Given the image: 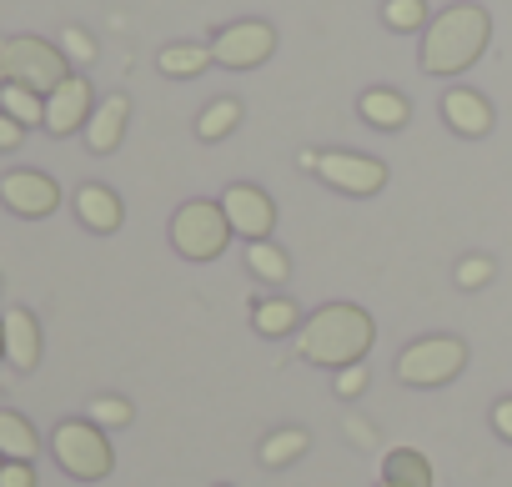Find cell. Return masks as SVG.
I'll list each match as a JSON object with an SVG mask.
<instances>
[{"instance_id": "9", "label": "cell", "mask_w": 512, "mask_h": 487, "mask_svg": "<svg viewBox=\"0 0 512 487\" xmlns=\"http://www.w3.org/2000/svg\"><path fill=\"white\" fill-rule=\"evenodd\" d=\"M317 176L342 196H377L387 186V166L362 151H317Z\"/></svg>"}, {"instance_id": "11", "label": "cell", "mask_w": 512, "mask_h": 487, "mask_svg": "<svg viewBox=\"0 0 512 487\" xmlns=\"http://www.w3.org/2000/svg\"><path fill=\"white\" fill-rule=\"evenodd\" d=\"M91 111H96V101H91V81L71 71V76L46 96V131H51V136H76V131H86Z\"/></svg>"}, {"instance_id": "14", "label": "cell", "mask_w": 512, "mask_h": 487, "mask_svg": "<svg viewBox=\"0 0 512 487\" xmlns=\"http://www.w3.org/2000/svg\"><path fill=\"white\" fill-rule=\"evenodd\" d=\"M126 121H131V101H126L121 91H111L106 101H96V111H91V121H86V146H91V156H111V151L121 146V136H126Z\"/></svg>"}, {"instance_id": "17", "label": "cell", "mask_w": 512, "mask_h": 487, "mask_svg": "<svg viewBox=\"0 0 512 487\" xmlns=\"http://www.w3.org/2000/svg\"><path fill=\"white\" fill-rule=\"evenodd\" d=\"M0 457L6 462H36L41 457V437L31 427V417L0 407Z\"/></svg>"}, {"instance_id": "29", "label": "cell", "mask_w": 512, "mask_h": 487, "mask_svg": "<svg viewBox=\"0 0 512 487\" xmlns=\"http://www.w3.org/2000/svg\"><path fill=\"white\" fill-rule=\"evenodd\" d=\"M367 382H372L367 362H352V367H342V372L332 377V392H337V397H362V392H367Z\"/></svg>"}, {"instance_id": "1", "label": "cell", "mask_w": 512, "mask_h": 487, "mask_svg": "<svg viewBox=\"0 0 512 487\" xmlns=\"http://www.w3.org/2000/svg\"><path fill=\"white\" fill-rule=\"evenodd\" d=\"M372 342H377V322H372L367 307H357V302H327V307H317V312L302 322V332H297V357L312 362V367L342 372V367L362 362V357L372 352Z\"/></svg>"}, {"instance_id": "27", "label": "cell", "mask_w": 512, "mask_h": 487, "mask_svg": "<svg viewBox=\"0 0 512 487\" xmlns=\"http://www.w3.org/2000/svg\"><path fill=\"white\" fill-rule=\"evenodd\" d=\"M61 51H66V61H76V66H91V61H96V41H91L81 26H66V31H61Z\"/></svg>"}, {"instance_id": "18", "label": "cell", "mask_w": 512, "mask_h": 487, "mask_svg": "<svg viewBox=\"0 0 512 487\" xmlns=\"http://www.w3.org/2000/svg\"><path fill=\"white\" fill-rule=\"evenodd\" d=\"M206 66H216V61H211V46H201V41H176V46L156 51V71H161V76H171V81L201 76Z\"/></svg>"}, {"instance_id": "2", "label": "cell", "mask_w": 512, "mask_h": 487, "mask_svg": "<svg viewBox=\"0 0 512 487\" xmlns=\"http://www.w3.org/2000/svg\"><path fill=\"white\" fill-rule=\"evenodd\" d=\"M492 41V16L472 0L437 11V21H427L422 31V71L427 76H462Z\"/></svg>"}, {"instance_id": "23", "label": "cell", "mask_w": 512, "mask_h": 487, "mask_svg": "<svg viewBox=\"0 0 512 487\" xmlns=\"http://www.w3.org/2000/svg\"><path fill=\"white\" fill-rule=\"evenodd\" d=\"M236 126H241V101H231V96L211 101V106L196 116V136H201V141H221V136H231Z\"/></svg>"}, {"instance_id": "24", "label": "cell", "mask_w": 512, "mask_h": 487, "mask_svg": "<svg viewBox=\"0 0 512 487\" xmlns=\"http://www.w3.org/2000/svg\"><path fill=\"white\" fill-rule=\"evenodd\" d=\"M307 447H312V437H307L302 427H282V432H272V437L262 442V462H267V467H292Z\"/></svg>"}, {"instance_id": "26", "label": "cell", "mask_w": 512, "mask_h": 487, "mask_svg": "<svg viewBox=\"0 0 512 487\" xmlns=\"http://www.w3.org/2000/svg\"><path fill=\"white\" fill-rule=\"evenodd\" d=\"M382 21L392 31H427V0H387Z\"/></svg>"}, {"instance_id": "20", "label": "cell", "mask_w": 512, "mask_h": 487, "mask_svg": "<svg viewBox=\"0 0 512 487\" xmlns=\"http://www.w3.org/2000/svg\"><path fill=\"white\" fill-rule=\"evenodd\" d=\"M251 327H256V337H287V332H302V312L287 297H267L251 307Z\"/></svg>"}, {"instance_id": "15", "label": "cell", "mask_w": 512, "mask_h": 487, "mask_svg": "<svg viewBox=\"0 0 512 487\" xmlns=\"http://www.w3.org/2000/svg\"><path fill=\"white\" fill-rule=\"evenodd\" d=\"M442 121L457 131V136H487L492 131V106L487 96H477L472 86H452L442 96Z\"/></svg>"}, {"instance_id": "3", "label": "cell", "mask_w": 512, "mask_h": 487, "mask_svg": "<svg viewBox=\"0 0 512 487\" xmlns=\"http://www.w3.org/2000/svg\"><path fill=\"white\" fill-rule=\"evenodd\" d=\"M71 76V61L61 46L41 36H6L0 41V86H26L36 96H51Z\"/></svg>"}, {"instance_id": "22", "label": "cell", "mask_w": 512, "mask_h": 487, "mask_svg": "<svg viewBox=\"0 0 512 487\" xmlns=\"http://www.w3.org/2000/svg\"><path fill=\"white\" fill-rule=\"evenodd\" d=\"M0 111H6L11 121H21L26 131L31 126H46V96H36L26 86H0Z\"/></svg>"}, {"instance_id": "35", "label": "cell", "mask_w": 512, "mask_h": 487, "mask_svg": "<svg viewBox=\"0 0 512 487\" xmlns=\"http://www.w3.org/2000/svg\"><path fill=\"white\" fill-rule=\"evenodd\" d=\"M377 487H392V482H377Z\"/></svg>"}, {"instance_id": "6", "label": "cell", "mask_w": 512, "mask_h": 487, "mask_svg": "<svg viewBox=\"0 0 512 487\" xmlns=\"http://www.w3.org/2000/svg\"><path fill=\"white\" fill-rule=\"evenodd\" d=\"M467 367V342L457 337H417L397 352V382L407 387H447Z\"/></svg>"}, {"instance_id": "34", "label": "cell", "mask_w": 512, "mask_h": 487, "mask_svg": "<svg viewBox=\"0 0 512 487\" xmlns=\"http://www.w3.org/2000/svg\"><path fill=\"white\" fill-rule=\"evenodd\" d=\"M0 362H6V327H0Z\"/></svg>"}, {"instance_id": "10", "label": "cell", "mask_w": 512, "mask_h": 487, "mask_svg": "<svg viewBox=\"0 0 512 487\" xmlns=\"http://www.w3.org/2000/svg\"><path fill=\"white\" fill-rule=\"evenodd\" d=\"M221 211L231 221V236H246V241H267L272 226H277V201L262 186H251V181L226 186L221 191Z\"/></svg>"}, {"instance_id": "32", "label": "cell", "mask_w": 512, "mask_h": 487, "mask_svg": "<svg viewBox=\"0 0 512 487\" xmlns=\"http://www.w3.org/2000/svg\"><path fill=\"white\" fill-rule=\"evenodd\" d=\"M492 432H497L502 442H512V397H502V402L492 407Z\"/></svg>"}, {"instance_id": "36", "label": "cell", "mask_w": 512, "mask_h": 487, "mask_svg": "<svg viewBox=\"0 0 512 487\" xmlns=\"http://www.w3.org/2000/svg\"><path fill=\"white\" fill-rule=\"evenodd\" d=\"M0 467H6V457H0Z\"/></svg>"}, {"instance_id": "25", "label": "cell", "mask_w": 512, "mask_h": 487, "mask_svg": "<svg viewBox=\"0 0 512 487\" xmlns=\"http://www.w3.org/2000/svg\"><path fill=\"white\" fill-rule=\"evenodd\" d=\"M86 417L101 427V432H121V427H131V417H136V407L126 402V397H91V407H86Z\"/></svg>"}, {"instance_id": "31", "label": "cell", "mask_w": 512, "mask_h": 487, "mask_svg": "<svg viewBox=\"0 0 512 487\" xmlns=\"http://www.w3.org/2000/svg\"><path fill=\"white\" fill-rule=\"evenodd\" d=\"M21 141H26V126H21V121H11L6 111H0V151H16Z\"/></svg>"}, {"instance_id": "30", "label": "cell", "mask_w": 512, "mask_h": 487, "mask_svg": "<svg viewBox=\"0 0 512 487\" xmlns=\"http://www.w3.org/2000/svg\"><path fill=\"white\" fill-rule=\"evenodd\" d=\"M0 487H36V467L31 462H6L0 467Z\"/></svg>"}, {"instance_id": "28", "label": "cell", "mask_w": 512, "mask_h": 487, "mask_svg": "<svg viewBox=\"0 0 512 487\" xmlns=\"http://www.w3.org/2000/svg\"><path fill=\"white\" fill-rule=\"evenodd\" d=\"M492 282V262L487 257H462L457 262V287L462 292H477V287H487Z\"/></svg>"}, {"instance_id": "19", "label": "cell", "mask_w": 512, "mask_h": 487, "mask_svg": "<svg viewBox=\"0 0 512 487\" xmlns=\"http://www.w3.org/2000/svg\"><path fill=\"white\" fill-rule=\"evenodd\" d=\"M382 482L392 487H432V462L417 447H397L382 457Z\"/></svg>"}, {"instance_id": "12", "label": "cell", "mask_w": 512, "mask_h": 487, "mask_svg": "<svg viewBox=\"0 0 512 487\" xmlns=\"http://www.w3.org/2000/svg\"><path fill=\"white\" fill-rule=\"evenodd\" d=\"M0 327H6V362L16 372H36L41 367V322L26 307L0 312Z\"/></svg>"}, {"instance_id": "21", "label": "cell", "mask_w": 512, "mask_h": 487, "mask_svg": "<svg viewBox=\"0 0 512 487\" xmlns=\"http://www.w3.org/2000/svg\"><path fill=\"white\" fill-rule=\"evenodd\" d=\"M246 272L256 282H267V287H282L292 277V262H287V252L277 247V241H246Z\"/></svg>"}, {"instance_id": "4", "label": "cell", "mask_w": 512, "mask_h": 487, "mask_svg": "<svg viewBox=\"0 0 512 487\" xmlns=\"http://www.w3.org/2000/svg\"><path fill=\"white\" fill-rule=\"evenodd\" d=\"M51 457H56V467H61L66 477H76V482H101V477H111V467H116L111 432H101L91 417H66V422H56V432H51Z\"/></svg>"}, {"instance_id": "8", "label": "cell", "mask_w": 512, "mask_h": 487, "mask_svg": "<svg viewBox=\"0 0 512 487\" xmlns=\"http://www.w3.org/2000/svg\"><path fill=\"white\" fill-rule=\"evenodd\" d=\"M0 206L16 211L21 221H41L61 206V186L36 166H16V171L0 176Z\"/></svg>"}, {"instance_id": "7", "label": "cell", "mask_w": 512, "mask_h": 487, "mask_svg": "<svg viewBox=\"0 0 512 487\" xmlns=\"http://www.w3.org/2000/svg\"><path fill=\"white\" fill-rule=\"evenodd\" d=\"M277 56V31L267 21H231L211 36V61L226 71H256Z\"/></svg>"}, {"instance_id": "33", "label": "cell", "mask_w": 512, "mask_h": 487, "mask_svg": "<svg viewBox=\"0 0 512 487\" xmlns=\"http://www.w3.org/2000/svg\"><path fill=\"white\" fill-rule=\"evenodd\" d=\"M347 437H352L357 447H367V442H372V427H367L362 417H347Z\"/></svg>"}, {"instance_id": "13", "label": "cell", "mask_w": 512, "mask_h": 487, "mask_svg": "<svg viewBox=\"0 0 512 487\" xmlns=\"http://www.w3.org/2000/svg\"><path fill=\"white\" fill-rule=\"evenodd\" d=\"M76 221H81L86 231H96V236H111V231H121L126 206H121V196H116L111 186L86 181V186H76Z\"/></svg>"}, {"instance_id": "16", "label": "cell", "mask_w": 512, "mask_h": 487, "mask_svg": "<svg viewBox=\"0 0 512 487\" xmlns=\"http://www.w3.org/2000/svg\"><path fill=\"white\" fill-rule=\"evenodd\" d=\"M357 111H362V121H367V126H377V131H402V126L412 121L407 96H402V91H392V86H372V91H362Z\"/></svg>"}, {"instance_id": "5", "label": "cell", "mask_w": 512, "mask_h": 487, "mask_svg": "<svg viewBox=\"0 0 512 487\" xmlns=\"http://www.w3.org/2000/svg\"><path fill=\"white\" fill-rule=\"evenodd\" d=\"M171 247L186 262H216L231 247V221L221 201H186L171 216Z\"/></svg>"}]
</instances>
